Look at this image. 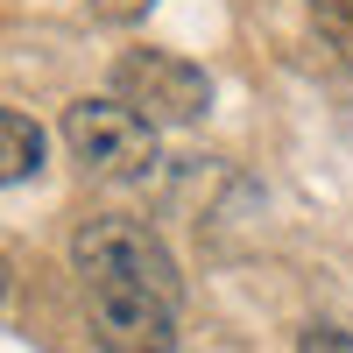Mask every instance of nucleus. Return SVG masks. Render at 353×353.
Segmentation results:
<instances>
[{
	"label": "nucleus",
	"mask_w": 353,
	"mask_h": 353,
	"mask_svg": "<svg viewBox=\"0 0 353 353\" xmlns=\"http://www.w3.org/2000/svg\"><path fill=\"white\" fill-rule=\"evenodd\" d=\"M71 269L85 290V318L106 353H170L184 276L163 233L134 212H92L71 226Z\"/></svg>",
	"instance_id": "obj_1"
},
{
	"label": "nucleus",
	"mask_w": 353,
	"mask_h": 353,
	"mask_svg": "<svg viewBox=\"0 0 353 353\" xmlns=\"http://www.w3.org/2000/svg\"><path fill=\"white\" fill-rule=\"evenodd\" d=\"M57 134H64L71 163L92 176V184H149L156 163H163L156 121H141V113L128 99H113V92L106 99H71Z\"/></svg>",
	"instance_id": "obj_2"
},
{
	"label": "nucleus",
	"mask_w": 353,
	"mask_h": 353,
	"mask_svg": "<svg viewBox=\"0 0 353 353\" xmlns=\"http://www.w3.org/2000/svg\"><path fill=\"white\" fill-rule=\"evenodd\" d=\"M113 99H128L156 128H191L212 113V78L176 50H121L113 57Z\"/></svg>",
	"instance_id": "obj_3"
},
{
	"label": "nucleus",
	"mask_w": 353,
	"mask_h": 353,
	"mask_svg": "<svg viewBox=\"0 0 353 353\" xmlns=\"http://www.w3.org/2000/svg\"><path fill=\"white\" fill-rule=\"evenodd\" d=\"M36 170H43V128L28 121L21 106H8L0 113V176H8V184H28Z\"/></svg>",
	"instance_id": "obj_4"
},
{
	"label": "nucleus",
	"mask_w": 353,
	"mask_h": 353,
	"mask_svg": "<svg viewBox=\"0 0 353 353\" xmlns=\"http://www.w3.org/2000/svg\"><path fill=\"white\" fill-rule=\"evenodd\" d=\"M311 28L325 36V50L353 64V0H311Z\"/></svg>",
	"instance_id": "obj_5"
},
{
	"label": "nucleus",
	"mask_w": 353,
	"mask_h": 353,
	"mask_svg": "<svg viewBox=\"0 0 353 353\" xmlns=\"http://www.w3.org/2000/svg\"><path fill=\"white\" fill-rule=\"evenodd\" d=\"M297 353H353V332L346 325H304L297 332Z\"/></svg>",
	"instance_id": "obj_6"
},
{
	"label": "nucleus",
	"mask_w": 353,
	"mask_h": 353,
	"mask_svg": "<svg viewBox=\"0 0 353 353\" xmlns=\"http://www.w3.org/2000/svg\"><path fill=\"white\" fill-rule=\"evenodd\" d=\"M92 14H106V21H134V14H149L156 0H85Z\"/></svg>",
	"instance_id": "obj_7"
}]
</instances>
